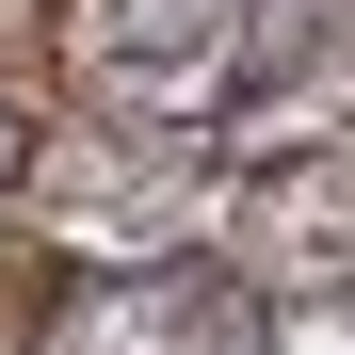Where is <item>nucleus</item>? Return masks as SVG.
Here are the masks:
<instances>
[{
  "instance_id": "nucleus-1",
  "label": "nucleus",
  "mask_w": 355,
  "mask_h": 355,
  "mask_svg": "<svg viewBox=\"0 0 355 355\" xmlns=\"http://www.w3.org/2000/svg\"><path fill=\"white\" fill-rule=\"evenodd\" d=\"M355 81V0H81V97L162 162H275Z\"/></svg>"
},
{
  "instance_id": "nucleus-2",
  "label": "nucleus",
  "mask_w": 355,
  "mask_h": 355,
  "mask_svg": "<svg viewBox=\"0 0 355 355\" xmlns=\"http://www.w3.org/2000/svg\"><path fill=\"white\" fill-rule=\"evenodd\" d=\"M49 355H275V307L226 259H113L49 307Z\"/></svg>"
}]
</instances>
